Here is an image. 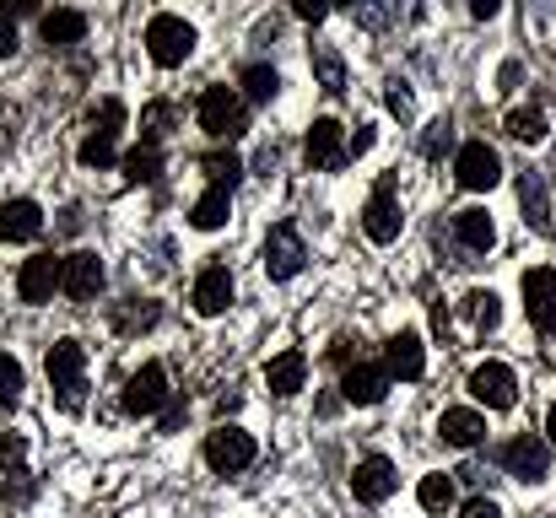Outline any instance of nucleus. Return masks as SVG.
<instances>
[{
  "instance_id": "nucleus-1",
  "label": "nucleus",
  "mask_w": 556,
  "mask_h": 518,
  "mask_svg": "<svg viewBox=\"0 0 556 518\" xmlns=\"http://www.w3.org/2000/svg\"><path fill=\"white\" fill-rule=\"evenodd\" d=\"M43 372H49V383H54V405L65 410V416H76L81 405H87V345L81 341H60L49 345V356H43Z\"/></svg>"
},
{
  "instance_id": "nucleus-2",
  "label": "nucleus",
  "mask_w": 556,
  "mask_h": 518,
  "mask_svg": "<svg viewBox=\"0 0 556 518\" xmlns=\"http://www.w3.org/2000/svg\"><path fill=\"white\" fill-rule=\"evenodd\" d=\"M200 130L211 141H238L249 130V103L232 87H205L200 92Z\"/></svg>"
},
{
  "instance_id": "nucleus-3",
  "label": "nucleus",
  "mask_w": 556,
  "mask_h": 518,
  "mask_svg": "<svg viewBox=\"0 0 556 518\" xmlns=\"http://www.w3.org/2000/svg\"><path fill=\"white\" fill-rule=\"evenodd\" d=\"M147 54L157 60V65H185L189 54H194V27H189L185 16H174V11H157L152 22H147Z\"/></svg>"
},
{
  "instance_id": "nucleus-4",
  "label": "nucleus",
  "mask_w": 556,
  "mask_h": 518,
  "mask_svg": "<svg viewBox=\"0 0 556 518\" xmlns=\"http://www.w3.org/2000/svg\"><path fill=\"white\" fill-rule=\"evenodd\" d=\"M119 405H125V416H157V410H168V367L163 362L136 367Z\"/></svg>"
},
{
  "instance_id": "nucleus-5",
  "label": "nucleus",
  "mask_w": 556,
  "mask_h": 518,
  "mask_svg": "<svg viewBox=\"0 0 556 518\" xmlns=\"http://www.w3.org/2000/svg\"><path fill=\"white\" fill-rule=\"evenodd\" d=\"M254 454H260V448H254V438H249L243 427H227V421H222V427L205 438V465H211L216 476H238V470H249Z\"/></svg>"
},
{
  "instance_id": "nucleus-6",
  "label": "nucleus",
  "mask_w": 556,
  "mask_h": 518,
  "mask_svg": "<svg viewBox=\"0 0 556 518\" xmlns=\"http://www.w3.org/2000/svg\"><path fill=\"white\" fill-rule=\"evenodd\" d=\"M260 260H265V276H270V281H292V276L303 270V260H308L303 232H298V227H287V222H281V227H270V238H265V254H260Z\"/></svg>"
},
{
  "instance_id": "nucleus-7",
  "label": "nucleus",
  "mask_w": 556,
  "mask_h": 518,
  "mask_svg": "<svg viewBox=\"0 0 556 518\" xmlns=\"http://www.w3.org/2000/svg\"><path fill=\"white\" fill-rule=\"evenodd\" d=\"M503 465H508V476H514V481L535 487V481H546V476H552V443H546V438H535V432H525V438H514V443L503 448Z\"/></svg>"
},
{
  "instance_id": "nucleus-8",
  "label": "nucleus",
  "mask_w": 556,
  "mask_h": 518,
  "mask_svg": "<svg viewBox=\"0 0 556 518\" xmlns=\"http://www.w3.org/2000/svg\"><path fill=\"white\" fill-rule=\"evenodd\" d=\"M60 292H65L71 303H92V298L103 292V260H98L92 249L65 254V265H60Z\"/></svg>"
},
{
  "instance_id": "nucleus-9",
  "label": "nucleus",
  "mask_w": 556,
  "mask_h": 518,
  "mask_svg": "<svg viewBox=\"0 0 556 518\" xmlns=\"http://www.w3.org/2000/svg\"><path fill=\"white\" fill-rule=\"evenodd\" d=\"M303 157H308V168H319V173L346 168V163H352V157H346V130H341L336 119H314V125H308V141H303Z\"/></svg>"
},
{
  "instance_id": "nucleus-10",
  "label": "nucleus",
  "mask_w": 556,
  "mask_h": 518,
  "mask_svg": "<svg viewBox=\"0 0 556 518\" xmlns=\"http://www.w3.org/2000/svg\"><path fill=\"white\" fill-rule=\"evenodd\" d=\"M525 308H530L535 330H541L546 341H556V270L552 265L525 270Z\"/></svg>"
},
{
  "instance_id": "nucleus-11",
  "label": "nucleus",
  "mask_w": 556,
  "mask_h": 518,
  "mask_svg": "<svg viewBox=\"0 0 556 518\" xmlns=\"http://www.w3.org/2000/svg\"><path fill=\"white\" fill-rule=\"evenodd\" d=\"M454 178L465 184V189H492L497 178H503V157H497V147H486V141H465L459 147V157H454Z\"/></svg>"
},
{
  "instance_id": "nucleus-12",
  "label": "nucleus",
  "mask_w": 556,
  "mask_h": 518,
  "mask_svg": "<svg viewBox=\"0 0 556 518\" xmlns=\"http://www.w3.org/2000/svg\"><path fill=\"white\" fill-rule=\"evenodd\" d=\"M470 394H476L486 410H508V405L519 400V378H514L508 362H481V367L470 372Z\"/></svg>"
},
{
  "instance_id": "nucleus-13",
  "label": "nucleus",
  "mask_w": 556,
  "mask_h": 518,
  "mask_svg": "<svg viewBox=\"0 0 556 518\" xmlns=\"http://www.w3.org/2000/svg\"><path fill=\"white\" fill-rule=\"evenodd\" d=\"M60 265L65 260H54V254H33V260H22V270H16V298L22 303H49L54 298V287H60Z\"/></svg>"
},
{
  "instance_id": "nucleus-14",
  "label": "nucleus",
  "mask_w": 556,
  "mask_h": 518,
  "mask_svg": "<svg viewBox=\"0 0 556 518\" xmlns=\"http://www.w3.org/2000/svg\"><path fill=\"white\" fill-rule=\"evenodd\" d=\"M394 487H400V476H394V465L383 459V454H368V459H357V470H352V492H357V503H389L394 497Z\"/></svg>"
},
{
  "instance_id": "nucleus-15",
  "label": "nucleus",
  "mask_w": 556,
  "mask_h": 518,
  "mask_svg": "<svg viewBox=\"0 0 556 518\" xmlns=\"http://www.w3.org/2000/svg\"><path fill=\"white\" fill-rule=\"evenodd\" d=\"M400 200H394V184H378L368 194V205H363V232H368L372 243H394L400 238Z\"/></svg>"
},
{
  "instance_id": "nucleus-16",
  "label": "nucleus",
  "mask_w": 556,
  "mask_h": 518,
  "mask_svg": "<svg viewBox=\"0 0 556 518\" xmlns=\"http://www.w3.org/2000/svg\"><path fill=\"white\" fill-rule=\"evenodd\" d=\"M189 303H194V314H205V319L227 314V308H232V270H227V265H205V270L194 276Z\"/></svg>"
},
{
  "instance_id": "nucleus-17",
  "label": "nucleus",
  "mask_w": 556,
  "mask_h": 518,
  "mask_svg": "<svg viewBox=\"0 0 556 518\" xmlns=\"http://www.w3.org/2000/svg\"><path fill=\"white\" fill-rule=\"evenodd\" d=\"M438 438H443L448 448H481V443H486V416L470 410V405H454V410H443Z\"/></svg>"
},
{
  "instance_id": "nucleus-18",
  "label": "nucleus",
  "mask_w": 556,
  "mask_h": 518,
  "mask_svg": "<svg viewBox=\"0 0 556 518\" xmlns=\"http://www.w3.org/2000/svg\"><path fill=\"white\" fill-rule=\"evenodd\" d=\"M383 394H389V367H378V362L346 367V378H341V400H352V405H378Z\"/></svg>"
},
{
  "instance_id": "nucleus-19",
  "label": "nucleus",
  "mask_w": 556,
  "mask_h": 518,
  "mask_svg": "<svg viewBox=\"0 0 556 518\" xmlns=\"http://www.w3.org/2000/svg\"><path fill=\"white\" fill-rule=\"evenodd\" d=\"M38 232H43L38 200H5V205H0V238H5V243H33Z\"/></svg>"
},
{
  "instance_id": "nucleus-20",
  "label": "nucleus",
  "mask_w": 556,
  "mask_h": 518,
  "mask_svg": "<svg viewBox=\"0 0 556 518\" xmlns=\"http://www.w3.org/2000/svg\"><path fill=\"white\" fill-rule=\"evenodd\" d=\"M454 238L465 243V254H486V249L497 243L492 211H481V205H465V211H454Z\"/></svg>"
},
{
  "instance_id": "nucleus-21",
  "label": "nucleus",
  "mask_w": 556,
  "mask_h": 518,
  "mask_svg": "<svg viewBox=\"0 0 556 518\" xmlns=\"http://www.w3.org/2000/svg\"><path fill=\"white\" fill-rule=\"evenodd\" d=\"M389 372L405 378V383H416V378L427 372V345H421L416 330H400V336L389 341Z\"/></svg>"
},
{
  "instance_id": "nucleus-22",
  "label": "nucleus",
  "mask_w": 556,
  "mask_h": 518,
  "mask_svg": "<svg viewBox=\"0 0 556 518\" xmlns=\"http://www.w3.org/2000/svg\"><path fill=\"white\" fill-rule=\"evenodd\" d=\"M38 33H43V43H49V49H71V43H81V38H87V16L60 5V11H43V16H38Z\"/></svg>"
},
{
  "instance_id": "nucleus-23",
  "label": "nucleus",
  "mask_w": 556,
  "mask_h": 518,
  "mask_svg": "<svg viewBox=\"0 0 556 518\" xmlns=\"http://www.w3.org/2000/svg\"><path fill=\"white\" fill-rule=\"evenodd\" d=\"M303 378H308V356H303V351H281V356L265 362V383H270V394H281V400L298 394Z\"/></svg>"
},
{
  "instance_id": "nucleus-24",
  "label": "nucleus",
  "mask_w": 556,
  "mask_h": 518,
  "mask_svg": "<svg viewBox=\"0 0 556 518\" xmlns=\"http://www.w3.org/2000/svg\"><path fill=\"white\" fill-rule=\"evenodd\" d=\"M519 205H525V222L535 232L552 227V194H546V173H519Z\"/></svg>"
},
{
  "instance_id": "nucleus-25",
  "label": "nucleus",
  "mask_w": 556,
  "mask_h": 518,
  "mask_svg": "<svg viewBox=\"0 0 556 518\" xmlns=\"http://www.w3.org/2000/svg\"><path fill=\"white\" fill-rule=\"evenodd\" d=\"M157 319H163V308L152 298H125L114 308V330L119 336H147V330H157Z\"/></svg>"
},
{
  "instance_id": "nucleus-26",
  "label": "nucleus",
  "mask_w": 556,
  "mask_h": 518,
  "mask_svg": "<svg viewBox=\"0 0 556 518\" xmlns=\"http://www.w3.org/2000/svg\"><path fill=\"white\" fill-rule=\"evenodd\" d=\"M459 314H465V325L476 330V336H486V330H497V319H503V303H497V292H465L459 298Z\"/></svg>"
},
{
  "instance_id": "nucleus-27",
  "label": "nucleus",
  "mask_w": 556,
  "mask_h": 518,
  "mask_svg": "<svg viewBox=\"0 0 556 518\" xmlns=\"http://www.w3.org/2000/svg\"><path fill=\"white\" fill-rule=\"evenodd\" d=\"M227 216H232V194H227V189H205V194L194 200V211H189V222H194L200 232L227 227Z\"/></svg>"
},
{
  "instance_id": "nucleus-28",
  "label": "nucleus",
  "mask_w": 556,
  "mask_h": 518,
  "mask_svg": "<svg viewBox=\"0 0 556 518\" xmlns=\"http://www.w3.org/2000/svg\"><path fill=\"white\" fill-rule=\"evenodd\" d=\"M174 125H179V109H174L168 98L147 103V109H141V147H157V141H163Z\"/></svg>"
},
{
  "instance_id": "nucleus-29",
  "label": "nucleus",
  "mask_w": 556,
  "mask_h": 518,
  "mask_svg": "<svg viewBox=\"0 0 556 518\" xmlns=\"http://www.w3.org/2000/svg\"><path fill=\"white\" fill-rule=\"evenodd\" d=\"M119 168H125V184H157L163 178V152L157 147H136V152L119 157Z\"/></svg>"
},
{
  "instance_id": "nucleus-30",
  "label": "nucleus",
  "mask_w": 556,
  "mask_h": 518,
  "mask_svg": "<svg viewBox=\"0 0 556 518\" xmlns=\"http://www.w3.org/2000/svg\"><path fill=\"white\" fill-rule=\"evenodd\" d=\"M238 87H243L249 103H270V98L281 92V76H276V65H249V71L238 76Z\"/></svg>"
},
{
  "instance_id": "nucleus-31",
  "label": "nucleus",
  "mask_w": 556,
  "mask_h": 518,
  "mask_svg": "<svg viewBox=\"0 0 556 518\" xmlns=\"http://www.w3.org/2000/svg\"><path fill=\"white\" fill-rule=\"evenodd\" d=\"M546 109H514L508 114V136L514 141H525V147H535V141H546Z\"/></svg>"
},
{
  "instance_id": "nucleus-32",
  "label": "nucleus",
  "mask_w": 556,
  "mask_h": 518,
  "mask_svg": "<svg viewBox=\"0 0 556 518\" xmlns=\"http://www.w3.org/2000/svg\"><path fill=\"white\" fill-rule=\"evenodd\" d=\"M314 76H319V87L336 98V92H346V60L336 54V49H314Z\"/></svg>"
},
{
  "instance_id": "nucleus-33",
  "label": "nucleus",
  "mask_w": 556,
  "mask_h": 518,
  "mask_svg": "<svg viewBox=\"0 0 556 518\" xmlns=\"http://www.w3.org/2000/svg\"><path fill=\"white\" fill-rule=\"evenodd\" d=\"M416 503L427 508V514H443V508H454V481L438 470V476H421V487H416Z\"/></svg>"
},
{
  "instance_id": "nucleus-34",
  "label": "nucleus",
  "mask_w": 556,
  "mask_h": 518,
  "mask_svg": "<svg viewBox=\"0 0 556 518\" xmlns=\"http://www.w3.org/2000/svg\"><path fill=\"white\" fill-rule=\"evenodd\" d=\"M200 168L211 178V189H227V194H232V184L243 178V163H238L232 152H211V157H200Z\"/></svg>"
},
{
  "instance_id": "nucleus-35",
  "label": "nucleus",
  "mask_w": 556,
  "mask_h": 518,
  "mask_svg": "<svg viewBox=\"0 0 556 518\" xmlns=\"http://www.w3.org/2000/svg\"><path fill=\"white\" fill-rule=\"evenodd\" d=\"M383 109H389V114H394V119L405 125V119L416 114V98H410V81H400V76H389V81H383Z\"/></svg>"
},
{
  "instance_id": "nucleus-36",
  "label": "nucleus",
  "mask_w": 556,
  "mask_h": 518,
  "mask_svg": "<svg viewBox=\"0 0 556 518\" xmlns=\"http://www.w3.org/2000/svg\"><path fill=\"white\" fill-rule=\"evenodd\" d=\"M76 157H81V168H109V163H114L119 152H114V136L92 130V136L81 141V152H76Z\"/></svg>"
},
{
  "instance_id": "nucleus-37",
  "label": "nucleus",
  "mask_w": 556,
  "mask_h": 518,
  "mask_svg": "<svg viewBox=\"0 0 556 518\" xmlns=\"http://www.w3.org/2000/svg\"><path fill=\"white\" fill-rule=\"evenodd\" d=\"M0 470L5 476H27V438L22 432H0Z\"/></svg>"
},
{
  "instance_id": "nucleus-38",
  "label": "nucleus",
  "mask_w": 556,
  "mask_h": 518,
  "mask_svg": "<svg viewBox=\"0 0 556 518\" xmlns=\"http://www.w3.org/2000/svg\"><path fill=\"white\" fill-rule=\"evenodd\" d=\"M448 147H454V119H432V125H427V136H421V157H432V163H438Z\"/></svg>"
},
{
  "instance_id": "nucleus-39",
  "label": "nucleus",
  "mask_w": 556,
  "mask_h": 518,
  "mask_svg": "<svg viewBox=\"0 0 556 518\" xmlns=\"http://www.w3.org/2000/svg\"><path fill=\"white\" fill-rule=\"evenodd\" d=\"M16 400H22V362L0 351V405H16Z\"/></svg>"
},
{
  "instance_id": "nucleus-40",
  "label": "nucleus",
  "mask_w": 556,
  "mask_h": 518,
  "mask_svg": "<svg viewBox=\"0 0 556 518\" xmlns=\"http://www.w3.org/2000/svg\"><path fill=\"white\" fill-rule=\"evenodd\" d=\"M98 119H103V136H119V125H125V103H119V98H103Z\"/></svg>"
},
{
  "instance_id": "nucleus-41",
  "label": "nucleus",
  "mask_w": 556,
  "mask_h": 518,
  "mask_svg": "<svg viewBox=\"0 0 556 518\" xmlns=\"http://www.w3.org/2000/svg\"><path fill=\"white\" fill-rule=\"evenodd\" d=\"M459 481H470V487H492L497 476H492V465H486V459H465V470H459Z\"/></svg>"
},
{
  "instance_id": "nucleus-42",
  "label": "nucleus",
  "mask_w": 556,
  "mask_h": 518,
  "mask_svg": "<svg viewBox=\"0 0 556 518\" xmlns=\"http://www.w3.org/2000/svg\"><path fill=\"white\" fill-rule=\"evenodd\" d=\"M459 518H503V508H497L492 497H470V503L459 508Z\"/></svg>"
},
{
  "instance_id": "nucleus-43",
  "label": "nucleus",
  "mask_w": 556,
  "mask_h": 518,
  "mask_svg": "<svg viewBox=\"0 0 556 518\" xmlns=\"http://www.w3.org/2000/svg\"><path fill=\"white\" fill-rule=\"evenodd\" d=\"M363 152H372V125H357L346 136V157H363Z\"/></svg>"
},
{
  "instance_id": "nucleus-44",
  "label": "nucleus",
  "mask_w": 556,
  "mask_h": 518,
  "mask_svg": "<svg viewBox=\"0 0 556 518\" xmlns=\"http://www.w3.org/2000/svg\"><path fill=\"white\" fill-rule=\"evenodd\" d=\"M11 54H16V16L0 11V60H11Z\"/></svg>"
},
{
  "instance_id": "nucleus-45",
  "label": "nucleus",
  "mask_w": 556,
  "mask_h": 518,
  "mask_svg": "<svg viewBox=\"0 0 556 518\" xmlns=\"http://www.w3.org/2000/svg\"><path fill=\"white\" fill-rule=\"evenodd\" d=\"M389 16H394V5H363V11H357V22H363V27H383Z\"/></svg>"
},
{
  "instance_id": "nucleus-46",
  "label": "nucleus",
  "mask_w": 556,
  "mask_h": 518,
  "mask_svg": "<svg viewBox=\"0 0 556 518\" xmlns=\"http://www.w3.org/2000/svg\"><path fill=\"white\" fill-rule=\"evenodd\" d=\"M292 11H298L303 22H325V16H330V5H325V0H298Z\"/></svg>"
},
{
  "instance_id": "nucleus-47",
  "label": "nucleus",
  "mask_w": 556,
  "mask_h": 518,
  "mask_svg": "<svg viewBox=\"0 0 556 518\" xmlns=\"http://www.w3.org/2000/svg\"><path fill=\"white\" fill-rule=\"evenodd\" d=\"M514 87H519V65L508 60V65L497 71V92H514Z\"/></svg>"
},
{
  "instance_id": "nucleus-48",
  "label": "nucleus",
  "mask_w": 556,
  "mask_h": 518,
  "mask_svg": "<svg viewBox=\"0 0 556 518\" xmlns=\"http://www.w3.org/2000/svg\"><path fill=\"white\" fill-rule=\"evenodd\" d=\"M497 11H503V5H497V0H476V5H470V16H476V22H492V16H497Z\"/></svg>"
},
{
  "instance_id": "nucleus-49",
  "label": "nucleus",
  "mask_w": 556,
  "mask_h": 518,
  "mask_svg": "<svg viewBox=\"0 0 556 518\" xmlns=\"http://www.w3.org/2000/svg\"><path fill=\"white\" fill-rule=\"evenodd\" d=\"M179 427H185V405H168L163 410V432H179Z\"/></svg>"
},
{
  "instance_id": "nucleus-50",
  "label": "nucleus",
  "mask_w": 556,
  "mask_h": 518,
  "mask_svg": "<svg viewBox=\"0 0 556 518\" xmlns=\"http://www.w3.org/2000/svg\"><path fill=\"white\" fill-rule=\"evenodd\" d=\"M276 163H281V152H276V147H265V152H260V173H276Z\"/></svg>"
},
{
  "instance_id": "nucleus-51",
  "label": "nucleus",
  "mask_w": 556,
  "mask_h": 518,
  "mask_svg": "<svg viewBox=\"0 0 556 518\" xmlns=\"http://www.w3.org/2000/svg\"><path fill=\"white\" fill-rule=\"evenodd\" d=\"M546 432H552V443H556V405H552V416H546Z\"/></svg>"
}]
</instances>
